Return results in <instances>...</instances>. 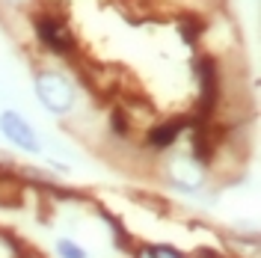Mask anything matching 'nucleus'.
I'll return each instance as SVG.
<instances>
[{
  "instance_id": "nucleus-2",
  "label": "nucleus",
  "mask_w": 261,
  "mask_h": 258,
  "mask_svg": "<svg viewBox=\"0 0 261 258\" xmlns=\"http://www.w3.org/2000/svg\"><path fill=\"white\" fill-rule=\"evenodd\" d=\"M163 178L172 190H178L184 196H202L208 190V163H202L193 154H175L166 163Z\"/></svg>"
},
{
  "instance_id": "nucleus-5",
  "label": "nucleus",
  "mask_w": 261,
  "mask_h": 258,
  "mask_svg": "<svg viewBox=\"0 0 261 258\" xmlns=\"http://www.w3.org/2000/svg\"><path fill=\"white\" fill-rule=\"evenodd\" d=\"M187 125H190L187 119H166V122L154 125V128L146 134V145L151 151H169L172 145L178 143L181 131L187 128Z\"/></svg>"
},
{
  "instance_id": "nucleus-4",
  "label": "nucleus",
  "mask_w": 261,
  "mask_h": 258,
  "mask_svg": "<svg viewBox=\"0 0 261 258\" xmlns=\"http://www.w3.org/2000/svg\"><path fill=\"white\" fill-rule=\"evenodd\" d=\"M0 134H3L6 143H12L15 148H21V151H27V154H42V140H39V134H36V128H33L18 110H3V113H0Z\"/></svg>"
},
{
  "instance_id": "nucleus-8",
  "label": "nucleus",
  "mask_w": 261,
  "mask_h": 258,
  "mask_svg": "<svg viewBox=\"0 0 261 258\" xmlns=\"http://www.w3.org/2000/svg\"><path fill=\"white\" fill-rule=\"evenodd\" d=\"M3 6H9V9H24V6H30L33 0H0Z\"/></svg>"
},
{
  "instance_id": "nucleus-7",
  "label": "nucleus",
  "mask_w": 261,
  "mask_h": 258,
  "mask_svg": "<svg viewBox=\"0 0 261 258\" xmlns=\"http://www.w3.org/2000/svg\"><path fill=\"white\" fill-rule=\"evenodd\" d=\"M148 252H151V258H193L190 252H184L172 243H154V246H148Z\"/></svg>"
},
{
  "instance_id": "nucleus-6",
  "label": "nucleus",
  "mask_w": 261,
  "mask_h": 258,
  "mask_svg": "<svg viewBox=\"0 0 261 258\" xmlns=\"http://www.w3.org/2000/svg\"><path fill=\"white\" fill-rule=\"evenodd\" d=\"M54 255H57V258H89V249H86L77 238L63 235V238H57V241H54Z\"/></svg>"
},
{
  "instance_id": "nucleus-1",
  "label": "nucleus",
  "mask_w": 261,
  "mask_h": 258,
  "mask_svg": "<svg viewBox=\"0 0 261 258\" xmlns=\"http://www.w3.org/2000/svg\"><path fill=\"white\" fill-rule=\"evenodd\" d=\"M33 89L50 116H68L77 104V89L60 68H39L33 74Z\"/></svg>"
},
{
  "instance_id": "nucleus-3",
  "label": "nucleus",
  "mask_w": 261,
  "mask_h": 258,
  "mask_svg": "<svg viewBox=\"0 0 261 258\" xmlns=\"http://www.w3.org/2000/svg\"><path fill=\"white\" fill-rule=\"evenodd\" d=\"M33 30H36V39L42 42V48L57 54V57H68L74 54V36L68 30L60 15H50V12H39L33 15Z\"/></svg>"
}]
</instances>
